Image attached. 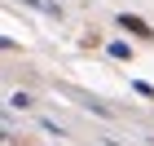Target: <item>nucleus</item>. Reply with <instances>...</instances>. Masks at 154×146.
<instances>
[{"label":"nucleus","mask_w":154,"mask_h":146,"mask_svg":"<svg viewBox=\"0 0 154 146\" xmlns=\"http://www.w3.org/2000/svg\"><path fill=\"white\" fill-rule=\"evenodd\" d=\"M9 106H18V111H26V106H31V97H26L22 89H18V93H9Z\"/></svg>","instance_id":"4"},{"label":"nucleus","mask_w":154,"mask_h":146,"mask_svg":"<svg viewBox=\"0 0 154 146\" xmlns=\"http://www.w3.org/2000/svg\"><path fill=\"white\" fill-rule=\"evenodd\" d=\"M132 89H137V93H141V97H154V84H145V80H137V84H132Z\"/></svg>","instance_id":"5"},{"label":"nucleus","mask_w":154,"mask_h":146,"mask_svg":"<svg viewBox=\"0 0 154 146\" xmlns=\"http://www.w3.org/2000/svg\"><path fill=\"white\" fill-rule=\"evenodd\" d=\"M22 5H31V9L48 13V18H62V5H48V0H22Z\"/></svg>","instance_id":"2"},{"label":"nucleus","mask_w":154,"mask_h":146,"mask_svg":"<svg viewBox=\"0 0 154 146\" xmlns=\"http://www.w3.org/2000/svg\"><path fill=\"white\" fill-rule=\"evenodd\" d=\"M119 27L132 31V36H141V40H154V31L145 27V18H137V13H119Z\"/></svg>","instance_id":"1"},{"label":"nucleus","mask_w":154,"mask_h":146,"mask_svg":"<svg viewBox=\"0 0 154 146\" xmlns=\"http://www.w3.org/2000/svg\"><path fill=\"white\" fill-rule=\"evenodd\" d=\"M106 53H110V58H119V62H128V58H132V49L123 44V40H115V44H106Z\"/></svg>","instance_id":"3"}]
</instances>
